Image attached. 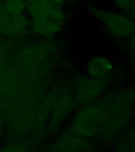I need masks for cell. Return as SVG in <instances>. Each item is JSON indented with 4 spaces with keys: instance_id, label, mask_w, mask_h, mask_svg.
I'll list each match as a JSON object with an SVG mask.
<instances>
[{
    "instance_id": "obj_1",
    "label": "cell",
    "mask_w": 135,
    "mask_h": 152,
    "mask_svg": "<svg viewBox=\"0 0 135 152\" xmlns=\"http://www.w3.org/2000/svg\"><path fill=\"white\" fill-rule=\"evenodd\" d=\"M105 111V121L100 140L111 142L133 124L135 117V86H124L107 90L101 98Z\"/></svg>"
},
{
    "instance_id": "obj_2",
    "label": "cell",
    "mask_w": 135,
    "mask_h": 152,
    "mask_svg": "<svg viewBox=\"0 0 135 152\" xmlns=\"http://www.w3.org/2000/svg\"><path fill=\"white\" fill-rule=\"evenodd\" d=\"M26 5L32 33L41 37L51 38L64 28L67 21L64 8L52 5L48 0H30Z\"/></svg>"
},
{
    "instance_id": "obj_3",
    "label": "cell",
    "mask_w": 135,
    "mask_h": 152,
    "mask_svg": "<svg viewBox=\"0 0 135 152\" xmlns=\"http://www.w3.org/2000/svg\"><path fill=\"white\" fill-rule=\"evenodd\" d=\"M89 15L102 26L107 35L114 40L125 42L135 31V22L128 14L112 8L88 4Z\"/></svg>"
},
{
    "instance_id": "obj_4",
    "label": "cell",
    "mask_w": 135,
    "mask_h": 152,
    "mask_svg": "<svg viewBox=\"0 0 135 152\" xmlns=\"http://www.w3.org/2000/svg\"><path fill=\"white\" fill-rule=\"evenodd\" d=\"M104 121V105L102 100L100 99L92 104L80 107L65 129L94 141L100 138Z\"/></svg>"
},
{
    "instance_id": "obj_5",
    "label": "cell",
    "mask_w": 135,
    "mask_h": 152,
    "mask_svg": "<svg viewBox=\"0 0 135 152\" xmlns=\"http://www.w3.org/2000/svg\"><path fill=\"white\" fill-rule=\"evenodd\" d=\"M110 83L103 82L90 76L79 77L75 83L74 100L77 106L92 104L101 99L109 90Z\"/></svg>"
},
{
    "instance_id": "obj_6",
    "label": "cell",
    "mask_w": 135,
    "mask_h": 152,
    "mask_svg": "<svg viewBox=\"0 0 135 152\" xmlns=\"http://www.w3.org/2000/svg\"><path fill=\"white\" fill-rule=\"evenodd\" d=\"M45 152H100L93 140L64 129L46 145Z\"/></svg>"
},
{
    "instance_id": "obj_7",
    "label": "cell",
    "mask_w": 135,
    "mask_h": 152,
    "mask_svg": "<svg viewBox=\"0 0 135 152\" xmlns=\"http://www.w3.org/2000/svg\"><path fill=\"white\" fill-rule=\"evenodd\" d=\"M31 32V21L26 14L10 15L0 13V36L7 38H21Z\"/></svg>"
},
{
    "instance_id": "obj_8",
    "label": "cell",
    "mask_w": 135,
    "mask_h": 152,
    "mask_svg": "<svg viewBox=\"0 0 135 152\" xmlns=\"http://www.w3.org/2000/svg\"><path fill=\"white\" fill-rule=\"evenodd\" d=\"M117 67L114 61L106 56L90 57L86 63V75L99 80L111 83L115 77Z\"/></svg>"
},
{
    "instance_id": "obj_9",
    "label": "cell",
    "mask_w": 135,
    "mask_h": 152,
    "mask_svg": "<svg viewBox=\"0 0 135 152\" xmlns=\"http://www.w3.org/2000/svg\"><path fill=\"white\" fill-rule=\"evenodd\" d=\"M73 104H76L73 96L72 97L71 95L66 93L60 95L52 111L51 128H57L66 121L67 118L72 113Z\"/></svg>"
},
{
    "instance_id": "obj_10",
    "label": "cell",
    "mask_w": 135,
    "mask_h": 152,
    "mask_svg": "<svg viewBox=\"0 0 135 152\" xmlns=\"http://www.w3.org/2000/svg\"><path fill=\"white\" fill-rule=\"evenodd\" d=\"M111 143V152H135V124L126 128Z\"/></svg>"
},
{
    "instance_id": "obj_11",
    "label": "cell",
    "mask_w": 135,
    "mask_h": 152,
    "mask_svg": "<svg viewBox=\"0 0 135 152\" xmlns=\"http://www.w3.org/2000/svg\"><path fill=\"white\" fill-rule=\"evenodd\" d=\"M4 11L10 15L26 14L27 5L26 0H2Z\"/></svg>"
},
{
    "instance_id": "obj_12",
    "label": "cell",
    "mask_w": 135,
    "mask_h": 152,
    "mask_svg": "<svg viewBox=\"0 0 135 152\" xmlns=\"http://www.w3.org/2000/svg\"><path fill=\"white\" fill-rule=\"evenodd\" d=\"M0 152H30L28 146L20 140H10L0 146Z\"/></svg>"
},
{
    "instance_id": "obj_13",
    "label": "cell",
    "mask_w": 135,
    "mask_h": 152,
    "mask_svg": "<svg viewBox=\"0 0 135 152\" xmlns=\"http://www.w3.org/2000/svg\"><path fill=\"white\" fill-rule=\"evenodd\" d=\"M134 2V0H112V6L114 9L127 14Z\"/></svg>"
},
{
    "instance_id": "obj_14",
    "label": "cell",
    "mask_w": 135,
    "mask_h": 152,
    "mask_svg": "<svg viewBox=\"0 0 135 152\" xmlns=\"http://www.w3.org/2000/svg\"><path fill=\"white\" fill-rule=\"evenodd\" d=\"M125 48L129 52V54L135 55V31L134 33L124 42Z\"/></svg>"
},
{
    "instance_id": "obj_15",
    "label": "cell",
    "mask_w": 135,
    "mask_h": 152,
    "mask_svg": "<svg viewBox=\"0 0 135 152\" xmlns=\"http://www.w3.org/2000/svg\"><path fill=\"white\" fill-rule=\"evenodd\" d=\"M127 64H128L129 67L135 73V55L129 54V56L127 58Z\"/></svg>"
},
{
    "instance_id": "obj_16",
    "label": "cell",
    "mask_w": 135,
    "mask_h": 152,
    "mask_svg": "<svg viewBox=\"0 0 135 152\" xmlns=\"http://www.w3.org/2000/svg\"><path fill=\"white\" fill-rule=\"evenodd\" d=\"M48 1L50 3H52V5L57 6V7L64 8V6H65V0H48Z\"/></svg>"
},
{
    "instance_id": "obj_17",
    "label": "cell",
    "mask_w": 135,
    "mask_h": 152,
    "mask_svg": "<svg viewBox=\"0 0 135 152\" xmlns=\"http://www.w3.org/2000/svg\"><path fill=\"white\" fill-rule=\"evenodd\" d=\"M5 133V123L2 119L1 114H0V140L2 139Z\"/></svg>"
},
{
    "instance_id": "obj_18",
    "label": "cell",
    "mask_w": 135,
    "mask_h": 152,
    "mask_svg": "<svg viewBox=\"0 0 135 152\" xmlns=\"http://www.w3.org/2000/svg\"><path fill=\"white\" fill-rule=\"evenodd\" d=\"M129 16L131 17V18L133 19V21L135 22V0L134 2L133 6L131 7V9L130 10V11L128 12V14H127Z\"/></svg>"
}]
</instances>
